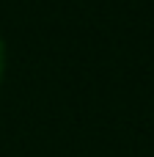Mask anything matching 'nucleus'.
<instances>
[{
    "instance_id": "nucleus-1",
    "label": "nucleus",
    "mask_w": 154,
    "mask_h": 157,
    "mask_svg": "<svg viewBox=\"0 0 154 157\" xmlns=\"http://www.w3.org/2000/svg\"><path fill=\"white\" fill-rule=\"evenodd\" d=\"M3 75H6V44H3V36H0V83H3Z\"/></svg>"
}]
</instances>
